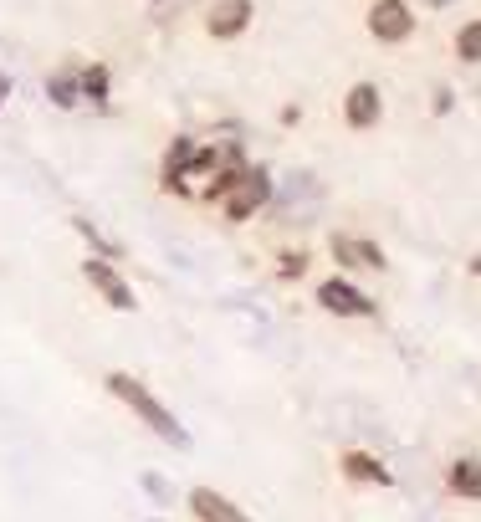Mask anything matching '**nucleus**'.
Returning a JSON list of instances; mask_svg holds the SVG:
<instances>
[{
    "label": "nucleus",
    "instance_id": "nucleus-1",
    "mask_svg": "<svg viewBox=\"0 0 481 522\" xmlns=\"http://www.w3.org/2000/svg\"><path fill=\"white\" fill-rule=\"evenodd\" d=\"M205 195L221 200L226 221H251V215L272 200V174H267V169H251V164H236V169H226Z\"/></svg>",
    "mask_w": 481,
    "mask_h": 522
},
{
    "label": "nucleus",
    "instance_id": "nucleus-2",
    "mask_svg": "<svg viewBox=\"0 0 481 522\" xmlns=\"http://www.w3.org/2000/svg\"><path fill=\"white\" fill-rule=\"evenodd\" d=\"M108 389H113V395L128 405V410H134L154 435H159V441H169L174 451H190V430L180 425V420H174V410H164L154 395H149V389H144V379H134V374H108Z\"/></svg>",
    "mask_w": 481,
    "mask_h": 522
},
{
    "label": "nucleus",
    "instance_id": "nucleus-3",
    "mask_svg": "<svg viewBox=\"0 0 481 522\" xmlns=\"http://www.w3.org/2000/svg\"><path fill=\"white\" fill-rule=\"evenodd\" d=\"M318 302L328 313H338V318H374L379 313V302L364 292V287H354L348 277H328L323 287H318Z\"/></svg>",
    "mask_w": 481,
    "mask_h": 522
},
{
    "label": "nucleus",
    "instance_id": "nucleus-4",
    "mask_svg": "<svg viewBox=\"0 0 481 522\" xmlns=\"http://www.w3.org/2000/svg\"><path fill=\"white\" fill-rule=\"evenodd\" d=\"M82 277L103 292V302H108V308H118V313H134V308H139L134 287H128V282L118 277V267H113L108 256H87V261H82Z\"/></svg>",
    "mask_w": 481,
    "mask_h": 522
},
{
    "label": "nucleus",
    "instance_id": "nucleus-5",
    "mask_svg": "<svg viewBox=\"0 0 481 522\" xmlns=\"http://www.w3.org/2000/svg\"><path fill=\"white\" fill-rule=\"evenodd\" d=\"M369 31H374L379 41H405V36L415 31V11L405 6V0H374Z\"/></svg>",
    "mask_w": 481,
    "mask_h": 522
},
{
    "label": "nucleus",
    "instance_id": "nucleus-6",
    "mask_svg": "<svg viewBox=\"0 0 481 522\" xmlns=\"http://www.w3.org/2000/svg\"><path fill=\"white\" fill-rule=\"evenodd\" d=\"M190 512H195L200 522H251L231 497H221L215 487H195V492H190Z\"/></svg>",
    "mask_w": 481,
    "mask_h": 522
},
{
    "label": "nucleus",
    "instance_id": "nucleus-7",
    "mask_svg": "<svg viewBox=\"0 0 481 522\" xmlns=\"http://www.w3.org/2000/svg\"><path fill=\"white\" fill-rule=\"evenodd\" d=\"M338 466H343L348 482H359V487H389V482H395V471H389L379 456H369V451H348Z\"/></svg>",
    "mask_w": 481,
    "mask_h": 522
},
{
    "label": "nucleus",
    "instance_id": "nucleus-8",
    "mask_svg": "<svg viewBox=\"0 0 481 522\" xmlns=\"http://www.w3.org/2000/svg\"><path fill=\"white\" fill-rule=\"evenodd\" d=\"M379 113H384V98H379V87H374V82H359L354 93H348V103H343L348 128H374Z\"/></svg>",
    "mask_w": 481,
    "mask_h": 522
},
{
    "label": "nucleus",
    "instance_id": "nucleus-9",
    "mask_svg": "<svg viewBox=\"0 0 481 522\" xmlns=\"http://www.w3.org/2000/svg\"><path fill=\"white\" fill-rule=\"evenodd\" d=\"M251 0H215V11H210V36H221V41H231V36H241L246 26H251Z\"/></svg>",
    "mask_w": 481,
    "mask_h": 522
},
{
    "label": "nucleus",
    "instance_id": "nucleus-10",
    "mask_svg": "<svg viewBox=\"0 0 481 522\" xmlns=\"http://www.w3.org/2000/svg\"><path fill=\"white\" fill-rule=\"evenodd\" d=\"M451 492L461 497V502H481V461L476 456H461V461H451Z\"/></svg>",
    "mask_w": 481,
    "mask_h": 522
},
{
    "label": "nucleus",
    "instance_id": "nucleus-11",
    "mask_svg": "<svg viewBox=\"0 0 481 522\" xmlns=\"http://www.w3.org/2000/svg\"><path fill=\"white\" fill-rule=\"evenodd\" d=\"M195 159V139L190 134H180L169 149H164V190H180V174H185V164Z\"/></svg>",
    "mask_w": 481,
    "mask_h": 522
},
{
    "label": "nucleus",
    "instance_id": "nucleus-12",
    "mask_svg": "<svg viewBox=\"0 0 481 522\" xmlns=\"http://www.w3.org/2000/svg\"><path fill=\"white\" fill-rule=\"evenodd\" d=\"M72 231H77L87 246H93V256H108V261H118V256H123V246H118V241H108L93 221H87V215H72Z\"/></svg>",
    "mask_w": 481,
    "mask_h": 522
},
{
    "label": "nucleus",
    "instance_id": "nucleus-13",
    "mask_svg": "<svg viewBox=\"0 0 481 522\" xmlns=\"http://www.w3.org/2000/svg\"><path fill=\"white\" fill-rule=\"evenodd\" d=\"M77 87H82V98H93V103H108V87H113V77H108V67L98 62V67H87V72L77 77Z\"/></svg>",
    "mask_w": 481,
    "mask_h": 522
},
{
    "label": "nucleus",
    "instance_id": "nucleus-14",
    "mask_svg": "<svg viewBox=\"0 0 481 522\" xmlns=\"http://www.w3.org/2000/svg\"><path fill=\"white\" fill-rule=\"evenodd\" d=\"M47 98H52L57 108H77V103H82V87H77V77L57 72V77L47 82Z\"/></svg>",
    "mask_w": 481,
    "mask_h": 522
},
{
    "label": "nucleus",
    "instance_id": "nucleus-15",
    "mask_svg": "<svg viewBox=\"0 0 481 522\" xmlns=\"http://www.w3.org/2000/svg\"><path fill=\"white\" fill-rule=\"evenodd\" d=\"M456 52H461V62H481V21L461 26V36H456Z\"/></svg>",
    "mask_w": 481,
    "mask_h": 522
},
{
    "label": "nucleus",
    "instance_id": "nucleus-16",
    "mask_svg": "<svg viewBox=\"0 0 481 522\" xmlns=\"http://www.w3.org/2000/svg\"><path fill=\"white\" fill-rule=\"evenodd\" d=\"M139 487H144V492H149L154 502H174V487L164 482V476H159V471H144V476H139Z\"/></svg>",
    "mask_w": 481,
    "mask_h": 522
},
{
    "label": "nucleus",
    "instance_id": "nucleus-17",
    "mask_svg": "<svg viewBox=\"0 0 481 522\" xmlns=\"http://www.w3.org/2000/svg\"><path fill=\"white\" fill-rule=\"evenodd\" d=\"M308 272V251H282V277H302Z\"/></svg>",
    "mask_w": 481,
    "mask_h": 522
},
{
    "label": "nucleus",
    "instance_id": "nucleus-18",
    "mask_svg": "<svg viewBox=\"0 0 481 522\" xmlns=\"http://www.w3.org/2000/svg\"><path fill=\"white\" fill-rule=\"evenodd\" d=\"M456 98H451V87H435V113H451Z\"/></svg>",
    "mask_w": 481,
    "mask_h": 522
},
{
    "label": "nucleus",
    "instance_id": "nucleus-19",
    "mask_svg": "<svg viewBox=\"0 0 481 522\" xmlns=\"http://www.w3.org/2000/svg\"><path fill=\"white\" fill-rule=\"evenodd\" d=\"M6 98H11V77L0 72V108H6Z\"/></svg>",
    "mask_w": 481,
    "mask_h": 522
},
{
    "label": "nucleus",
    "instance_id": "nucleus-20",
    "mask_svg": "<svg viewBox=\"0 0 481 522\" xmlns=\"http://www.w3.org/2000/svg\"><path fill=\"white\" fill-rule=\"evenodd\" d=\"M471 272H476V277H481V251H476V256H471Z\"/></svg>",
    "mask_w": 481,
    "mask_h": 522
}]
</instances>
